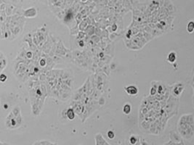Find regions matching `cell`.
I'll return each mask as SVG.
<instances>
[{
    "mask_svg": "<svg viewBox=\"0 0 194 145\" xmlns=\"http://www.w3.org/2000/svg\"><path fill=\"white\" fill-rule=\"evenodd\" d=\"M125 91L129 95L134 96L137 95V93H138V88L135 86H129V87H126L124 88Z\"/></svg>",
    "mask_w": 194,
    "mask_h": 145,
    "instance_id": "6da1fadb",
    "label": "cell"
},
{
    "mask_svg": "<svg viewBox=\"0 0 194 145\" xmlns=\"http://www.w3.org/2000/svg\"><path fill=\"white\" fill-rule=\"evenodd\" d=\"M177 60V54L175 52H171L169 53L167 57V61L170 63H174Z\"/></svg>",
    "mask_w": 194,
    "mask_h": 145,
    "instance_id": "7a4b0ae2",
    "label": "cell"
},
{
    "mask_svg": "<svg viewBox=\"0 0 194 145\" xmlns=\"http://www.w3.org/2000/svg\"><path fill=\"white\" fill-rule=\"evenodd\" d=\"M187 31L189 34H192L194 32V21H191L187 25Z\"/></svg>",
    "mask_w": 194,
    "mask_h": 145,
    "instance_id": "3957f363",
    "label": "cell"
},
{
    "mask_svg": "<svg viewBox=\"0 0 194 145\" xmlns=\"http://www.w3.org/2000/svg\"><path fill=\"white\" fill-rule=\"evenodd\" d=\"M66 115H67V117H68V118L71 120H74V118H75V113H74V110H73L72 108H70L67 110Z\"/></svg>",
    "mask_w": 194,
    "mask_h": 145,
    "instance_id": "277c9868",
    "label": "cell"
},
{
    "mask_svg": "<svg viewBox=\"0 0 194 145\" xmlns=\"http://www.w3.org/2000/svg\"><path fill=\"white\" fill-rule=\"evenodd\" d=\"M131 105L129 104H125L124 105V107H123V113H124L125 115H128L130 113V112H131Z\"/></svg>",
    "mask_w": 194,
    "mask_h": 145,
    "instance_id": "5b68a950",
    "label": "cell"
},
{
    "mask_svg": "<svg viewBox=\"0 0 194 145\" xmlns=\"http://www.w3.org/2000/svg\"><path fill=\"white\" fill-rule=\"evenodd\" d=\"M137 139L135 136H132L131 137H130V139H129V142H130V144H135L137 143Z\"/></svg>",
    "mask_w": 194,
    "mask_h": 145,
    "instance_id": "8992f818",
    "label": "cell"
},
{
    "mask_svg": "<svg viewBox=\"0 0 194 145\" xmlns=\"http://www.w3.org/2000/svg\"><path fill=\"white\" fill-rule=\"evenodd\" d=\"M114 136H115V134H114V133H113V131H109L108 132V137L109 139H113Z\"/></svg>",
    "mask_w": 194,
    "mask_h": 145,
    "instance_id": "52a82bcc",
    "label": "cell"
},
{
    "mask_svg": "<svg viewBox=\"0 0 194 145\" xmlns=\"http://www.w3.org/2000/svg\"><path fill=\"white\" fill-rule=\"evenodd\" d=\"M7 78H8V77H7V76L5 75V74H2V75H1V77H0V80H1L2 82H5V81H7Z\"/></svg>",
    "mask_w": 194,
    "mask_h": 145,
    "instance_id": "ba28073f",
    "label": "cell"
},
{
    "mask_svg": "<svg viewBox=\"0 0 194 145\" xmlns=\"http://www.w3.org/2000/svg\"><path fill=\"white\" fill-rule=\"evenodd\" d=\"M81 2H87V0H81Z\"/></svg>",
    "mask_w": 194,
    "mask_h": 145,
    "instance_id": "9c48e42d",
    "label": "cell"
}]
</instances>
